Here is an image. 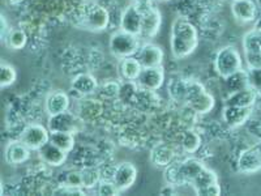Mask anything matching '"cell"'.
<instances>
[{
    "mask_svg": "<svg viewBox=\"0 0 261 196\" xmlns=\"http://www.w3.org/2000/svg\"><path fill=\"white\" fill-rule=\"evenodd\" d=\"M238 170L242 174H255L261 170V156L257 148L242 152L238 158Z\"/></svg>",
    "mask_w": 261,
    "mask_h": 196,
    "instance_id": "cell-14",
    "label": "cell"
},
{
    "mask_svg": "<svg viewBox=\"0 0 261 196\" xmlns=\"http://www.w3.org/2000/svg\"><path fill=\"white\" fill-rule=\"evenodd\" d=\"M231 12L237 21L242 24H249L258 17V7L253 0H238V2H232Z\"/></svg>",
    "mask_w": 261,
    "mask_h": 196,
    "instance_id": "cell-13",
    "label": "cell"
},
{
    "mask_svg": "<svg viewBox=\"0 0 261 196\" xmlns=\"http://www.w3.org/2000/svg\"><path fill=\"white\" fill-rule=\"evenodd\" d=\"M248 72V86L256 93L261 92V67L247 69Z\"/></svg>",
    "mask_w": 261,
    "mask_h": 196,
    "instance_id": "cell-35",
    "label": "cell"
},
{
    "mask_svg": "<svg viewBox=\"0 0 261 196\" xmlns=\"http://www.w3.org/2000/svg\"><path fill=\"white\" fill-rule=\"evenodd\" d=\"M81 2H84V3H93L94 0H81Z\"/></svg>",
    "mask_w": 261,
    "mask_h": 196,
    "instance_id": "cell-47",
    "label": "cell"
},
{
    "mask_svg": "<svg viewBox=\"0 0 261 196\" xmlns=\"http://www.w3.org/2000/svg\"><path fill=\"white\" fill-rule=\"evenodd\" d=\"M27 33L22 29H18V28H12L6 38V45L11 50H22L27 46Z\"/></svg>",
    "mask_w": 261,
    "mask_h": 196,
    "instance_id": "cell-27",
    "label": "cell"
},
{
    "mask_svg": "<svg viewBox=\"0 0 261 196\" xmlns=\"http://www.w3.org/2000/svg\"><path fill=\"white\" fill-rule=\"evenodd\" d=\"M255 29H258V30H261V16H258L257 18H256V21H255Z\"/></svg>",
    "mask_w": 261,
    "mask_h": 196,
    "instance_id": "cell-44",
    "label": "cell"
},
{
    "mask_svg": "<svg viewBox=\"0 0 261 196\" xmlns=\"http://www.w3.org/2000/svg\"><path fill=\"white\" fill-rule=\"evenodd\" d=\"M20 140L28 148L38 152L46 143L50 141V130L42 125H29L21 132Z\"/></svg>",
    "mask_w": 261,
    "mask_h": 196,
    "instance_id": "cell-8",
    "label": "cell"
},
{
    "mask_svg": "<svg viewBox=\"0 0 261 196\" xmlns=\"http://www.w3.org/2000/svg\"><path fill=\"white\" fill-rule=\"evenodd\" d=\"M80 126L81 116L69 110L48 116L47 128L50 130V132H71L74 135L76 132H79Z\"/></svg>",
    "mask_w": 261,
    "mask_h": 196,
    "instance_id": "cell-6",
    "label": "cell"
},
{
    "mask_svg": "<svg viewBox=\"0 0 261 196\" xmlns=\"http://www.w3.org/2000/svg\"><path fill=\"white\" fill-rule=\"evenodd\" d=\"M255 2H256V4H257L258 9H260V11H261V0H255Z\"/></svg>",
    "mask_w": 261,
    "mask_h": 196,
    "instance_id": "cell-46",
    "label": "cell"
},
{
    "mask_svg": "<svg viewBox=\"0 0 261 196\" xmlns=\"http://www.w3.org/2000/svg\"><path fill=\"white\" fill-rule=\"evenodd\" d=\"M165 182L169 184H172V186H181L180 176H179V162H172L170 163L169 166L165 170Z\"/></svg>",
    "mask_w": 261,
    "mask_h": 196,
    "instance_id": "cell-33",
    "label": "cell"
},
{
    "mask_svg": "<svg viewBox=\"0 0 261 196\" xmlns=\"http://www.w3.org/2000/svg\"><path fill=\"white\" fill-rule=\"evenodd\" d=\"M140 9H141V15H143L140 38H154L160 32L161 25H162V15H161L160 9L154 6L144 7V8Z\"/></svg>",
    "mask_w": 261,
    "mask_h": 196,
    "instance_id": "cell-7",
    "label": "cell"
},
{
    "mask_svg": "<svg viewBox=\"0 0 261 196\" xmlns=\"http://www.w3.org/2000/svg\"><path fill=\"white\" fill-rule=\"evenodd\" d=\"M218 182V177H217L216 173L213 172L212 169H208V167H205L201 173H200L199 176L196 177L192 182H191V186H192L193 191L197 192L201 188L206 187V186H211V184L217 183Z\"/></svg>",
    "mask_w": 261,
    "mask_h": 196,
    "instance_id": "cell-28",
    "label": "cell"
},
{
    "mask_svg": "<svg viewBox=\"0 0 261 196\" xmlns=\"http://www.w3.org/2000/svg\"><path fill=\"white\" fill-rule=\"evenodd\" d=\"M201 145V139L197 132L193 130H188L187 132H184L183 140H181V148L187 153H195L197 149Z\"/></svg>",
    "mask_w": 261,
    "mask_h": 196,
    "instance_id": "cell-30",
    "label": "cell"
},
{
    "mask_svg": "<svg viewBox=\"0 0 261 196\" xmlns=\"http://www.w3.org/2000/svg\"><path fill=\"white\" fill-rule=\"evenodd\" d=\"M110 22V15L105 7L95 3H89L84 11L83 18H81V27L84 29L93 33L103 32L109 27Z\"/></svg>",
    "mask_w": 261,
    "mask_h": 196,
    "instance_id": "cell-4",
    "label": "cell"
},
{
    "mask_svg": "<svg viewBox=\"0 0 261 196\" xmlns=\"http://www.w3.org/2000/svg\"><path fill=\"white\" fill-rule=\"evenodd\" d=\"M205 165L197 158H186L179 162V176L183 184H191V182L199 176L200 173L205 169Z\"/></svg>",
    "mask_w": 261,
    "mask_h": 196,
    "instance_id": "cell-19",
    "label": "cell"
},
{
    "mask_svg": "<svg viewBox=\"0 0 261 196\" xmlns=\"http://www.w3.org/2000/svg\"><path fill=\"white\" fill-rule=\"evenodd\" d=\"M64 186L73 188H84L83 183V174L81 172H69L64 179Z\"/></svg>",
    "mask_w": 261,
    "mask_h": 196,
    "instance_id": "cell-36",
    "label": "cell"
},
{
    "mask_svg": "<svg viewBox=\"0 0 261 196\" xmlns=\"http://www.w3.org/2000/svg\"><path fill=\"white\" fill-rule=\"evenodd\" d=\"M253 109H256L257 111L261 113V92H258L256 94V100H255V104H253Z\"/></svg>",
    "mask_w": 261,
    "mask_h": 196,
    "instance_id": "cell-43",
    "label": "cell"
},
{
    "mask_svg": "<svg viewBox=\"0 0 261 196\" xmlns=\"http://www.w3.org/2000/svg\"><path fill=\"white\" fill-rule=\"evenodd\" d=\"M16 79H17V72H16L15 67L8 63H2L0 65V86L8 88L15 84Z\"/></svg>",
    "mask_w": 261,
    "mask_h": 196,
    "instance_id": "cell-32",
    "label": "cell"
},
{
    "mask_svg": "<svg viewBox=\"0 0 261 196\" xmlns=\"http://www.w3.org/2000/svg\"><path fill=\"white\" fill-rule=\"evenodd\" d=\"M95 192H97V195L102 196H115L119 195L120 191L116 187V184L114 183L113 179H111V181L106 179V181H101L98 183V186L95 187Z\"/></svg>",
    "mask_w": 261,
    "mask_h": 196,
    "instance_id": "cell-34",
    "label": "cell"
},
{
    "mask_svg": "<svg viewBox=\"0 0 261 196\" xmlns=\"http://www.w3.org/2000/svg\"><path fill=\"white\" fill-rule=\"evenodd\" d=\"M169 92L174 101L187 102V80H176L171 81L169 85Z\"/></svg>",
    "mask_w": 261,
    "mask_h": 196,
    "instance_id": "cell-29",
    "label": "cell"
},
{
    "mask_svg": "<svg viewBox=\"0 0 261 196\" xmlns=\"http://www.w3.org/2000/svg\"><path fill=\"white\" fill-rule=\"evenodd\" d=\"M243 48L248 68L261 67V30L253 28L244 34Z\"/></svg>",
    "mask_w": 261,
    "mask_h": 196,
    "instance_id": "cell-5",
    "label": "cell"
},
{
    "mask_svg": "<svg viewBox=\"0 0 261 196\" xmlns=\"http://www.w3.org/2000/svg\"><path fill=\"white\" fill-rule=\"evenodd\" d=\"M114 183L119 188L120 192L127 191L135 184L137 179V169L134 163L130 162H122L116 165L113 173Z\"/></svg>",
    "mask_w": 261,
    "mask_h": 196,
    "instance_id": "cell-10",
    "label": "cell"
},
{
    "mask_svg": "<svg viewBox=\"0 0 261 196\" xmlns=\"http://www.w3.org/2000/svg\"><path fill=\"white\" fill-rule=\"evenodd\" d=\"M69 106H71V100L64 90H54L46 98V113L48 114V116L68 111Z\"/></svg>",
    "mask_w": 261,
    "mask_h": 196,
    "instance_id": "cell-16",
    "label": "cell"
},
{
    "mask_svg": "<svg viewBox=\"0 0 261 196\" xmlns=\"http://www.w3.org/2000/svg\"><path fill=\"white\" fill-rule=\"evenodd\" d=\"M225 85L230 93L239 92L249 88L248 86V72L246 69H239L230 76L225 78Z\"/></svg>",
    "mask_w": 261,
    "mask_h": 196,
    "instance_id": "cell-25",
    "label": "cell"
},
{
    "mask_svg": "<svg viewBox=\"0 0 261 196\" xmlns=\"http://www.w3.org/2000/svg\"><path fill=\"white\" fill-rule=\"evenodd\" d=\"M205 86L197 80H187V104L191 98L196 97L200 93L205 92Z\"/></svg>",
    "mask_w": 261,
    "mask_h": 196,
    "instance_id": "cell-37",
    "label": "cell"
},
{
    "mask_svg": "<svg viewBox=\"0 0 261 196\" xmlns=\"http://www.w3.org/2000/svg\"><path fill=\"white\" fill-rule=\"evenodd\" d=\"M81 174H83L84 188L86 190H93L102 181L101 172L97 167H86V169L81 170Z\"/></svg>",
    "mask_w": 261,
    "mask_h": 196,
    "instance_id": "cell-31",
    "label": "cell"
},
{
    "mask_svg": "<svg viewBox=\"0 0 261 196\" xmlns=\"http://www.w3.org/2000/svg\"><path fill=\"white\" fill-rule=\"evenodd\" d=\"M256 94L255 92L251 88H247V89L239 90V92L230 93L226 98L225 105L227 106H242V107H253L255 104Z\"/></svg>",
    "mask_w": 261,
    "mask_h": 196,
    "instance_id": "cell-22",
    "label": "cell"
},
{
    "mask_svg": "<svg viewBox=\"0 0 261 196\" xmlns=\"http://www.w3.org/2000/svg\"><path fill=\"white\" fill-rule=\"evenodd\" d=\"M232 2H238V0H232Z\"/></svg>",
    "mask_w": 261,
    "mask_h": 196,
    "instance_id": "cell-50",
    "label": "cell"
},
{
    "mask_svg": "<svg viewBox=\"0 0 261 196\" xmlns=\"http://www.w3.org/2000/svg\"><path fill=\"white\" fill-rule=\"evenodd\" d=\"M30 153H32V149L28 148L21 140H18V141H11L6 146L4 157H6L7 163L16 166V165L27 162L30 158Z\"/></svg>",
    "mask_w": 261,
    "mask_h": 196,
    "instance_id": "cell-17",
    "label": "cell"
},
{
    "mask_svg": "<svg viewBox=\"0 0 261 196\" xmlns=\"http://www.w3.org/2000/svg\"><path fill=\"white\" fill-rule=\"evenodd\" d=\"M158 2H170V0H158Z\"/></svg>",
    "mask_w": 261,
    "mask_h": 196,
    "instance_id": "cell-49",
    "label": "cell"
},
{
    "mask_svg": "<svg viewBox=\"0 0 261 196\" xmlns=\"http://www.w3.org/2000/svg\"><path fill=\"white\" fill-rule=\"evenodd\" d=\"M71 88L77 94L89 95L93 94L98 89V81L92 75L80 74L73 78L71 83Z\"/></svg>",
    "mask_w": 261,
    "mask_h": 196,
    "instance_id": "cell-21",
    "label": "cell"
},
{
    "mask_svg": "<svg viewBox=\"0 0 261 196\" xmlns=\"http://www.w3.org/2000/svg\"><path fill=\"white\" fill-rule=\"evenodd\" d=\"M135 57L140 62V64L143 65V68H150V67H161L165 59V53H163L162 47H160L155 43H144L140 46L139 51L136 53Z\"/></svg>",
    "mask_w": 261,
    "mask_h": 196,
    "instance_id": "cell-9",
    "label": "cell"
},
{
    "mask_svg": "<svg viewBox=\"0 0 261 196\" xmlns=\"http://www.w3.org/2000/svg\"><path fill=\"white\" fill-rule=\"evenodd\" d=\"M0 22H2V41H6L8 33L11 32V28H9L8 21L6 20V17H4L3 15L0 17Z\"/></svg>",
    "mask_w": 261,
    "mask_h": 196,
    "instance_id": "cell-40",
    "label": "cell"
},
{
    "mask_svg": "<svg viewBox=\"0 0 261 196\" xmlns=\"http://www.w3.org/2000/svg\"><path fill=\"white\" fill-rule=\"evenodd\" d=\"M199 45V33L195 25L186 18L178 17L171 25L170 47L175 59H184L195 53Z\"/></svg>",
    "mask_w": 261,
    "mask_h": 196,
    "instance_id": "cell-1",
    "label": "cell"
},
{
    "mask_svg": "<svg viewBox=\"0 0 261 196\" xmlns=\"http://www.w3.org/2000/svg\"><path fill=\"white\" fill-rule=\"evenodd\" d=\"M141 22H143L141 9L136 4L132 3L123 9L122 16H120V29L140 37Z\"/></svg>",
    "mask_w": 261,
    "mask_h": 196,
    "instance_id": "cell-12",
    "label": "cell"
},
{
    "mask_svg": "<svg viewBox=\"0 0 261 196\" xmlns=\"http://www.w3.org/2000/svg\"><path fill=\"white\" fill-rule=\"evenodd\" d=\"M38 155L39 158L45 163H47L48 166L59 167L65 162L68 153H65L64 151H62L57 145H54L51 141H48V143H46L45 145L39 149Z\"/></svg>",
    "mask_w": 261,
    "mask_h": 196,
    "instance_id": "cell-18",
    "label": "cell"
},
{
    "mask_svg": "<svg viewBox=\"0 0 261 196\" xmlns=\"http://www.w3.org/2000/svg\"><path fill=\"white\" fill-rule=\"evenodd\" d=\"M140 37L119 29L114 32L109 39L110 53L118 59L135 57L140 48Z\"/></svg>",
    "mask_w": 261,
    "mask_h": 196,
    "instance_id": "cell-3",
    "label": "cell"
},
{
    "mask_svg": "<svg viewBox=\"0 0 261 196\" xmlns=\"http://www.w3.org/2000/svg\"><path fill=\"white\" fill-rule=\"evenodd\" d=\"M50 141L65 153H69L74 146V137L71 132H50Z\"/></svg>",
    "mask_w": 261,
    "mask_h": 196,
    "instance_id": "cell-26",
    "label": "cell"
},
{
    "mask_svg": "<svg viewBox=\"0 0 261 196\" xmlns=\"http://www.w3.org/2000/svg\"><path fill=\"white\" fill-rule=\"evenodd\" d=\"M174 158H175V151L169 144L161 143L151 149L150 161L155 166L167 167L170 163L174 162Z\"/></svg>",
    "mask_w": 261,
    "mask_h": 196,
    "instance_id": "cell-20",
    "label": "cell"
},
{
    "mask_svg": "<svg viewBox=\"0 0 261 196\" xmlns=\"http://www.w3.org/2000/svg\"><path fill=\"white\" fill-rule=\"evenodd\" d=\"M175 186H172V184L166 183V186L161 190V193L162 195H175Z\"/></svg>",
    "mask_w": 261,
    "mask_h": 196,
    "instance_id": "cell-41",
    "label": "cell"
},
{
    "mask_svg": "<svg viewBox=\"0 0 261 196\" xmlns=\"http://www.w3.org/2000/svg\"><path fill=\"white\" fill-rule=\"evenodd\" d=\"M253 107H242V106H227L225 105L222 111V118L227 126L232 128L241 127L247 122L252 114Z\"/></svg>",
    "mask_w": 261,
    "mask_h": 196,
    "instance_id": "cell-15",
    "label": "cell"
},
{
    "mask_svg": "<svg viewBox=\"0 0 261 196\" xmlns=\"http://www.w3.org/2000/svg\"><path fill=\"white\" fill-rule=\"evenodd\" d=\"M153 2H154V0H134V3L136 4L139 8H144V7L153 6Z\"/></svg>",
    "mask_w": 261,
    "mask_h": 196,
    "instance_id": "cell-42",
    "label": "cell"
},
{
    "mask_svg": "<svg viewBox=\"0 0 261 196\" xmlns=\"http://www.w3.org/2000/svg\"><path fill=\"white\" fill-rule=\"evenodd\" d=\"M6 2H7V3H9V4H12V6H16V4L22 3L24 0H6Z\"/></svg>",
    "mask_w": 261,
    "mask_h": 196,
    "instance_id": "cell-45",
    "label": "cell"
},
{
    "mask_svg": "<svg viewBox=\"0 0 261 196\" xmlns=\"http://www.w3.org/2000/svg\"><path fill=\"white\" fill-rule=\"evenodd\" d=\"M120 88H122V86L119 85L118 83H106L103 84V86H102L101 93L106 98H113V97H116V95H119V93H120Z\"/></svg>",
    "mask_w": 261,
    "mask_h": 196,
    "instance_id": "cell-38",
    "label": "cell"
},
{
    "mask_svg": "<svg viewBox=\"0 0 261 196\" xmlns=\"http://www.w3.org/2000/svg\"><path fill=\"white\" fill-rule=\"evenodd\" d=\"M214 105H216L214 97L211 93L206 92V90L200 93V94H197L196 97L191 98L190 101H188V106L197 114L211 113L214 109Z\"/></svg>",
    "mask_w": 261,
    "mask_h": 196,
    "instance_id": "cell-24",
    "label": "cell"
},
{
    "mask_svg": "<svg viewBox=\"0 0 261 196\" xmlns=\"http://www.w3.org/2000/svg\"><path fill=\"white\" fill-rule=\"evenodd\" d=\"M257 149H258V152H260V156H261V144L257 146Z\"/></svg>",
    "mask_w": 261,
    "mask_h": 196,
    "instance_id": "cell-48",
    "label": "cell"
},
{
    "mask_svg": "<svg viewBox=\"0 0 261 196\" xmlns=\"http://www.w3.org/2000/svg\"><path fill=\"white\" fill-rule=\"evenodd\" d=\"M136 83L141 89L151 90V92L161 89L165 83V71H163L162 65L143 68L140 72L139 78L136 79Z\"/></svg>",
    "mask_w": 261,
    "mask_h": 196,
    "instance_id": "cell-11",
    "label": "cell"
},
{
    "mask_svg": "<svg viewBox=\"0 0 261 196\" xmlns=\"http://www.w3.org/2000/svg\"><path fill=\"white\" fill-rule=\"evenodd\" d=\"M195 193L199 196H220L221 186L218 184V182H217V183H213L211 184V186H206V187L201 188V190L197 191V192Z\"/></svg>",
    "mask_w": 261,
    "mask_h": 196,
    "instance_id": "cell-39",
    "label": "cell"
},
{
    "mask_svg": "<svg viewBox=\"0 0 261 196\" xmlns=\"http://www.w3.org/2000/svg\"><path fill=\"white\" fill-rule=\"evenodd\" d=\"M213 64L216 74L222 79L243 68L241 53L234 46H223L217 51Z\"/></svg>",
    "mask_w": 261,
    "mask_h": 196,
    "instance_id": "cell-2",
    "label": "cell"
},
{
    "mask_svg": "<svg viewBox=\"0 0 261 196\" xmlns=\"http://www.w3.org/2000/svg\"><path fill=\"white\" fill-rule=\"evenodd\" d=\"M141 69H143V65L140 64L136 57L123 58L119 63V74L127 81H136Z\"/></svg>",
    "mask_w": 261,
    "mask_h": 196,
    "instance_id": "cell-23",
    "label": "cell"
}]
</instances>
